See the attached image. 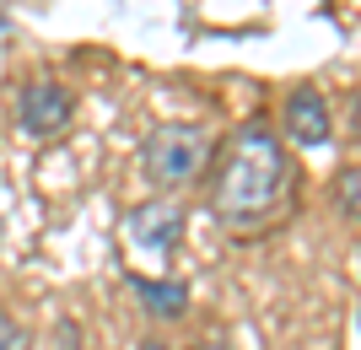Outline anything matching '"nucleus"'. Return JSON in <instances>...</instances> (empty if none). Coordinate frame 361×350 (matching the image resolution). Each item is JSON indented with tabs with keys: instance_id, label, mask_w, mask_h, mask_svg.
<instances>
[{
	"instance_id": "nucleus-1",
	"label": "nucleus",
	"mask_w": 361,
	"mask_h": 350,
	"mask_svg": "<svg viewBox=\"0 0 361 350\" xmlns=\"http://www.w3.org/2000/svg\"><path fill=\"white\" fill-rule=\"evenodd\" d=\"M286 183V151L264 124H243L216 173V211L232 227H254Z\"/></svg>"
},
{
	"instance_id": "nucleus-2",
	"label": "nucleus",
	"mask_w": 361,
	"mask_h": 350,
	"mask_svg": "<svg viewBox=\"0 0 361 350\" xmlns=\"http://www.w3.org/2000/svg\"><path fill=\"white\" fill-rule=\"evenodd\" d=\"M205 156H211V135L200 124H162L140 146V168H146V178L157 189H178V183L200 178Z\"/></svg>"
},
{
	"instance_id": "nucleus-3",
	"label": "nucleus",
	"mask_w": 361,
	"mask_h": 350,
	"mask_svg": "<svg viewBox=\"0 0 361 350\" xmlns=\"http://www.w3.org/2000/svg\"><path fill=\"white\" fill-rule=\"evenodd\" d=\"M75 103H71V92L60 87V81H32L27 92H22V103H16V119H22V130H27L32 140H49V135H60L65 124H71Z\"/></svg>"
},
{
	"instance_id": "nucleus-4",
	"label": "nucleus",
	"mask_w": 361,
	"mask_h": 350,
	"mask_svg": "<svg viewBox=\"0 0 361 350\" xmlns=\"http://www.w3.org/2000/svg\"><path fill=\"white\" fill-rule=\"evenodd\" d=\"M130 237H135L146 254H167V248H178V237H183V211L167 205V199H146V205L130 211Z\"/></svg>"
},
{
	"instance_id": "nucleus-5",
	"label": "nucleus",
	"mask_w": 361,
	"mask_h": 350,
	"mask_svg": "<svg viewBox=\"0 0 361 350\" xmlns=\"http://www.w3.org/2000/svg\"><path fill=\"white\" fill-rule=\"evenodd\" d=\"M286 130L297 135V146H324V140L334 135L329 108H324L318 92H291L286 97Z\"/></svg>"
},
{
	"instance_id": "nucleus-6",
	"label": "nucleus",
	"mask_w": 361,
	"mask_h": 350,
	"mask_svg": "<svg viewBox=\"0 0 361 350\" xmlns=\"http://www.w3.org/2000/svg\"><path fill=\"white\" fill-rule=\"evenodd\" d=\"M130 291L146 302L151 318H178V313H189V286H183V280H146V275H130Z\"/></svg>"
},
{
	"instance_id": "nucleus-7",
	"label": "nucleus",
	"mask_w": 361,
	"mask_h": 350,
	"mask_svg": "<svg viewBox=\"0 0 361 350\" xmlns=\"http://www.w3.org/2000/svg\"><path fill=\"white\" fill-rule=\"evenodd\" d=\"M340 215H345V221H356V215H361V173L356 168L340 173Z\"/></svg>"
},
{
	"instance_id": "nucleus-8",
	"label": "nucleus",
	"mask_w": 361,
	"mask_h": 350,
	"mask_svg": "<svg viewBox=\"0 0 361 350\" xmlns=\"http://www.w3.org/2000/svg\"><path fill=\"white\" fill-rule=\"evenodd\" d=\"M0 350H32V335L11 318V313H0Z\"/></svg>"
},
{
	"instance_id": "nucleus-9",
	"label": "nucleus",
	"mask_w": 361,
	"mask_h": 350,
	"mask_svg": "<svg viewBox=\"0 0 361 350\" xmlns=\"http://www.w3.org/2000/svg\"><path fill=\"white\" fill-rule=\"evenodd\" d=\"M140 350H167V345H162V339H146V345H140Z\"/></svg>"
},
{
	"instance_id": "nucleus-10",
	"label": "nucleus",
	"mask_w": 361,
	"mask_h": 350,
	"mask_svg": "<svg viewBox=\"0 0 361 350\" xmlns=\"http://www.w3.org/2000/svg\"><path fill=\"white\" fill-rule=\"evenodd\" d=\"M205 350H221V345H205Z\"/></svg>"
}]
</instances>
